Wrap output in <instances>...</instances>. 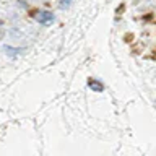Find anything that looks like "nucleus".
<instances>
[{
	"label": "nucleus",
	"mask_w": 156,
	"mask_h": 156,
	"mask_svg": "<svg viewBox=\"0 0 156 156\" xmlns=\"http://www.w3.org/2000/svg\"><path fill=\"white\" fill-rule=\"evenodd\" d=\"M68 5H70V0H63V2L60 3V7L63 8V7H68Z\"/></svg>",
	"instance_id": "obj_3"
},
{
	"label": "nucleus",
	"mask_w": 156,
	"mask_h": 156,
	"mask_svg": "<svg viewBox=\"0 0 156 156\" xmlns=\"http://www.w3.org/2000/svg\"><path fill=\"white\" fill-rule=\"evenodd\" d=\"M36 20L41 24H51L54 21V13L52 12H47V10H42L36 15Z\"/></svg>",
	"instance_id": "obj_1"
},
{
	"label": "nucleus",
	"mask_w": 156,
	"mask_h": 156,
	"mask_svg": "<svg viewBox=\"0 0 156 156\" xmlns=\"http://www.w3.org/2000/svg\"><path fill=\"white\" fill-rule=\"evenodd\" d=\"M88 86H90L93 91H102V88H104V86H102V83L96 81V80H90V81H88Z\"/></svg>",
	"instance_id": "obj_2"
}]
</instances>
